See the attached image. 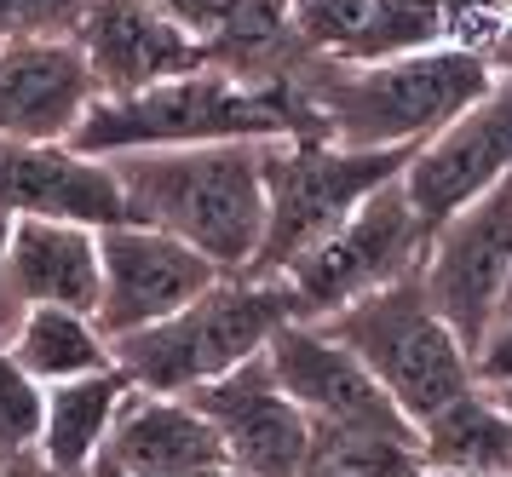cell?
Wrapping results in <instances>:
<instances>
[{"label":"cell","mask_w":512,"mask_h":477,"mask_svg":"<svg viewBox=\"0 0 512 477\" xmlns=\"http://www.w3.org/2000/svg\"><path fill=\"white\" fill-rule=\"evenodd\" d=\"M489 81H495V69L472 46H426V52H403V58H380V64H334L317 52L300 92L328 144L420 150L455 115L472 110L489 92Z\"/></svg>","instance_id":"obj_1"},{"label":"cell","mask_w":512,"mask_h":477,"mask_svg":"<svg viewBox=\"0 0 512 477\" xmlns=\"http://www.w3.org/2000/svg\"><path fill=\"white\" fill-rule=\"evenodd\" d=\"M127 219L208 253L219 271H254L265 242V138L110 156Z\"/></svg>","instance_id":"obj_2"},{"label":"cell","mask_w":512,"mask_h":477,"mask_svg":"<svg viewBox=\"0 0 512 477\" xmlns=\"http://www.w3.org/2000/svg\"><path fill=\"white\" fill-rule=\"evenodd\" d=\"M231 138H323L300 92L242 87L225 69H190L133 98H98L87 121L70 133L87 156H133V150H190Z\"/></svg>","instance_id":"obj_3"},{"label":"cell","mask_w":512,"mask_h":477,"mask_svg":"<svg viewBox=\"0 0 512 477\" xmlns=\"http://www.w3.org/2000/svg\"><path fill=\"white\" fill-rule=\"evenodd\" d=\"M288 322H300V305H294V288L282 276L225 271L179 317L110 340V357L139 391L190 397V391L213 386L219 374L265 357L271 334Z\"/></svg>","instance_id":"obj_4"},{"label":"cell","mask_w":512,"mask_h":477,"mask_svg":"<svg viewBox=\"0 0 512 477\" xmlns=\"http://www.w3.org/2000/svg\"><path fill=\"white\" fill-rule=\"evenodd\" d=\"M323 328L369 368L374 386L386 391L415 426L426 414H438L449 397H461L466 386H478L472 380V351L438 317L420 271L397 276L392 288H380V294L323 317Z\"/></svg>","instance_id":"obj_5"},{"label":"cell","mask_w":512,"mask_h":477,"mask_svg":"<svg viewBox=\"0 0 512 477\" xmlns=\"http://www.w3.org/2000/svg\"><path fill=\"white\" fill-rule=\"evenodd\" d=\"M415 150H346L328 138H265V242L254 276H282L346 225L380 184L403 179Z\"/></svg>","instance_id":"obj_6"},{"label":"cell","mask_w":512,"mask_h":477,"mask_svg":"<svg viewBox=\"0 0 512 477\" xmlns=\"http://www.w3.org/2000/svg\"><path fill=\"white\" fill-rule=\"evenodd\" d=\"M426 242H432V225L415 213L403 179H392L334 236H323L311 253H300L282 271V282L294 288V305H300L305 322H323L334 311L357 305V299L392 288L397 276H415L426 265Z\"/></svg>","instance_id":"obj_7"},{"label":"cell","mask_w":512,"mask_h":477,"mask_svg":"<svg viewBox=\"0 0 512 477\" xmlns=\"http://www.w3.org/2000/svg\"><path fill=\"white\" fill-rule=\"evenodd\" d=\"M420 282L438 305V317L455 328V340L478 351L507 305L512 282V179L484 190L478 202H466L432 230Z\"/></svg>","instance_id":"obj_8"},{"label":"cell","mask_w":512,"mask_h":477,"mask_svg":"<svg viewBox=\"0 0 512 477\" xmlns=\"http://www.w3.org/2000/svg\"><path fill=\"white\" fill-rule=\"evenodd\" d=\"M219 276L225 271L208 253H196L190 242L167 236V230L133 225V219L98 230V311H93L98 334L121 340V334L150 328V322L179 317Z\"/></svg>","instance_id":"obj_9"},{"label":"cell","mask_w":512,"mask_h":477,"mask_svg":"<svg viewBox=\"0 0 512 477\" xmlns=\"http://www.w3.org/2000/svg\"><path fill=\"white\" fill-rule=\"evenodd\" d=\"M512 179V75H495L489 92L466 115H455L438 138H426L409 167L403 190L426 225L438 230L449 213L478 202L484 190Z\"/></svg>","instance_id":"obj_10"},{"label":"cell","mask_w":512,"mask_h":477,"mask_svg":"<svg viewBox=\"0 0 512 477\" xmlns=\"http://www.w3.org/2000/svg\"><path fill=\"white\" fill-rule=\"evenodd\" d=\"M265 363H271V374H277V386L305 409L311 426L415 437V420L374 386V374L328 334L323 322L300 317V322H288V328H277L271 345H265Z\"/></svg>","instance_id":"obj_11"},{"label":"cell","mask_w":512,"mask_h":477,"mask_svg":"<svg viewBox=\"0 0 512 477\" xmlns=\"http://www.w3.org/2000/svg\"><path fill=\"white\" fill-rule=\"evenodd\" d=\"M190 403L213 420L225 460L248 477H300L311 460V420L277 386L265 357L219 374L213 386L190 391Z\"/></svg>","instance_id":"obj_12"},{"label":"cell","mask_w":512,"mask_h":477,"mask_svg":"<svg viewBox=\"0 0 512 477\" xmlns=\"http://www.w3.org/2000/svg\"><path fill=\"white\" fill-rule=\"evenodd\" d=\"M75 46L93 69L98 98H133L208 64L202 35H190L150 0H93L87 18L75 23Z\"/></svg>","instance_id":"obj_13"},{"label":"cell","mask_w":512,"mask_h":477,"mask_svg":"<svg viewBox=\"0 0 512 477\" xmlns=\"http://www.w3.org/2000/svg\"><path fill=\"white\" fill-rule=\"evenodd\" d=\"M0 219L110 230L127 225V196L116 167L75 144H0Z\"/></svg>","instance_id":"obj_14"},{"label":"cell","mask_w":512,"mask_h":477,"mask_svg":"<svg viewBox=\"0 0 512 477\" xmlns=\"http://www.w3.org/2000/svg\"><path fill=\"white\" fill-rule=\"evenodd\" d=\"M93 104V69L75 41L0 46V144H70Z\"/></svg>","instance_id":"obj_15"},{"label":"cell","mask_w":512,"mask_h":477,"mask_svg":"<svg viewBox=\"0 0 512 477\" xmlns=\"http://www.w3.org/2000/svg\"><path fill=\"white\" fill-rule=\"evenodd\" d=\"M311 52L334 64H380L426 46H449L438 0H294Z\"/></svg>","instance_id":"obj_16"},{"label":"cell","mask_w":512,"mask_h":477,"mask_svg":"<svg viewBox=\"0 0 512 477\" xmlns=\"http://www.w3.org/2000/svg\"><path fill=\"white\" fill-rule=\"evenodd\" d=\"M104 455L127 477H190L202 466H219L225 443H219L213 420L190 397H162V391L133 386L116 414V432L104 443Z\"/></svg>","instance_id":"obj_17"},{"label":"cell","mask_w":512,"mask_h":477,"mask_svg":"<svg viewBox=\"0 0 512 477\" xmlns=\"http://www.w3.org/2000/svg\"><path fill=\"white\" fill-rule=\"evenodd\" d=\"M202 52L208 69H225L242 87L271 92H300L305 69L317 58L294 23V0H231L225 18L202 35Z\"/></svg>","instance_id":"obj_18"},{"label":"cell","mask_w":512,"mask_h":477,"mask_svg":"<svg viewBox=\"0 0 512 477\" xmlns=\"http://www.w3.org/2000/svg\"><path fill=\"white\" fill-rule=\"evenodd\" d=\"M6 288L18 305H70L98 311V230L58 219H12L6 236Z\"/></svg>","instance_id":"obj_19"},{"label":"cell","mask_w":512,"mask_h":477,"mask_svg":"<svg viewBox=\"0 0 512 477\" xmlns=\"http://www.w3.org/2000/svg\"><path fill=\"white\" fill-rule=\"evenodd\" d=\"M133 380L121 374L116 363L98 368V374H81V380H58L47 386V414H41V437H35V455L52 460L58 472L81 477L104 455V443L116 432V414L127 403Z\"/></svg>","instance_id":"obj_20"},{"label":"cell","mask_w":512,"mask_h":477,"mask_svg":"<svg viewBox=\"0 0 512 477\" xmlns=\"http://www.w3.org/2000/svg\"><path fill=\"white\" fill-rule=\"evenodd\" d=\"M415 443L420 466L512 477V414L489 386H466L438 414H426L415 426Z\"/></svg>","instance_id":"obj_21"},{"label":"cell","mask_w":512,"mask_h":477,"mask_svg":"<svg viewBox=\"0 0 512 477\" xmlns=\"http://www.w3.org/2000/svg\"><path fill=\"white\" fill-rule=\"evenodd\" d=\"M6 345L41 386L81 380V374H98V368L116 363L98 322L87 311H70V305H24V317L6 334Z\"/></svg>","instance_id":"obj_22"},{"label":"cell","mask_w":512,"mask_h":477,"mask_svg":"<svg viewBox=\"0 0 512 477\" xmlns=\"http://www.w3.org/2000/svg\"><path fill=\"white\" fill-rule=\"evenodd\" d=\"M41 414H47V386L12 357V345L0 340V455H12V449H35V437H41Z\"/></svg>","instance_id":"obj_23"},{"label":"cell","mask_w":512,"mask_h":477,"mask_svg":"<svg viewBox=\"0 0 512 477\" xmlns=\"http://www.w3.org/2000/svg\"><path fill=\"white\" fill-rule=\"evenodd\" d=\"M93 0H0V46L12 41H75V23Z\"/></svg>","instance_id":"obj_24"},{"label":"cell","mask_w":512,"mask_h":477,"mask_svg":"<svg viewBox=\"0 0 512 477\" xmlns=\"http://www.w3.org/2000/svg\"><path fill=\"white\" fill-rule=\"evenodd\" d=\"M443 29H449V46H472V52H489L495 29L512 18V0H438Z\"/></svg>","instance_id":"obj_25"},{"label":"cell","mask_w":512,"mask_h":477,"mask_svg":"<svg viewBox=\"0 0 512 477\" xmlns=\"http://www.w3.org/2000/svg\"><path fill=\"white\" fill-rule=\"evenodd\" d=\"M472 380L489 391H512V311H501L484 345L472 351Z\"/></svg>","instance_id":"obj_26"},{"label":"cell","mask_w":512,"mask_h":477,"mask_svg":"<svg viewBox=\"0 0 512 477\" xmlns=\"http://www.w3.org/2000/svg\"><path fill=\"white\" fill-rule=\"evenodd\" d=\"M150 6L167 12L173 23H185L190 35H208L213 23L225 18V6H231V0H150Z\"/></svg>","instance_id":"obj_27"},{"label":"cell","mask_w":512,"mask_h":477,"mask_svg":"<svg viewBox=\"0 0 512 477\" xmlns=\"http://www.w3.org/2000/svg\"><path fill=\"white\" fill-rule=\"evenodd\" d=\"M0 477H70V472H58L35 449H12V455H0Z\"/></svg>","instance_id":"obj_28"},{"label":"cell","mask_w":512,"mask_h":477,"mask_svg":"<svg viewBox=\"0 0 512 477\" xmlns=\"http://www.w3.org/2000/svg\"><path fill=\"white\" fill-rule=\"evenodd\" d=\"M6 236H12V219H0V340L18 328V317H24V305L12 299V288H6Z\"/></svg>","instance_id":"obj_29"},{"label":"cell","mask_w":512,"mask_h":477,"mask_svg":"<svg viewBox=\"0 0 512 477\" xmlns=\"http://www.w3.org/2000/svg\"><path fill=\"white\" fill-rule=\"evenodd\" d=\"M484 58H489V69H495V75H512V18L495 29V41H489Z\"/></svg>","instance_id":"obj_30"},{"label":"cell","mask_w":512,"mask_h":477,"mask_svg":"<svg viewBox=\"0 0 512 477\" xmlns=\"http://www.w3.org/2000/svg\"><path fill=\"white\" fill-rule=\"evenodd\" d=\"M81 477H127V472H121V466H116L110 455H98V460H93V466H87Z\"/></svg>","instance_id":"obj_31"},{"label":"cell","mask_w":512,"mask_h":477,"mask_svg":"<svg viewBox=\"0 0 512 477\" xmlns=\"http://www.w3.org/2000/svg\"><path fill=\"white\" fill-rule=\"evenodd\" d=\"M300 477H351V472H340V466H323V460H305Z\"/></svg>","instance_id":"obj_32"},{"label":"cell","mask_w":512,"mask_h":477,"mask_svg":"<svg viewBox=\"0 0 512 477\" xmlns=\"http://www.w3.org/2000/svg\"><path fill=\"white\" fill-rule=\"evenodd\" d=\"M409 477H489V472H443V466H415Z\"/></svg>","instance_id":"obj_33"},{"label":"cell","mask_w":512,"mask_h":477,"mask_svg":"<svg viewBox=\"0 0 512 477\" xmlns=\"http://www.w3.org/2000/svg\"><path fill=\"white\" fill-rule=\"evenodd\" d=\"M190 477H248V472H236L231 460H219V466H202V472H190Z\"/></svg>","instance_id":"obj_34"},{"label":"cell","mask_w":512,"mask_h":477,"mask_svg":"<svg viewBox=\"0 0 512 477\" xmlns=\"http://www.w3.org/2000/svg\"><path fill=\"white\" fill-rule=\"evenodd\" d=\"M495 397H501V403H507V414H512V391H495Z\"/></svg>","instance_id":"obj_35"},{"label":"cell","mask_w":512,"mask_h":477,"mask_svg":"<svg viewBox=\"0 0 512 477\" xmlns=\"http://www.w3.org/2000/svg\"><path fill=\"white\" fill-rule=\"evenodd\" d=\"M501 311H512V282H507V305H501Z\"/></svg>","instance_id":"obj_36"}]
</instances>
